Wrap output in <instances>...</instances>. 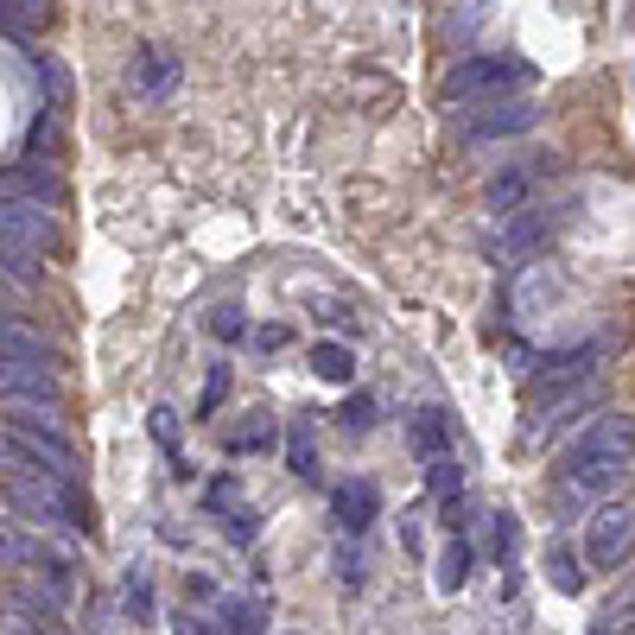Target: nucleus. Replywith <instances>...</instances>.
Masks as SVG:
<instances>
[{"mask_svg": "<svg viewBox=\"0 0 635 635\" xmlns=\"http://www.w3.org/2000/svg\"><path fill=\"white\" fill-rule=\"evenodd\" d=\"M464 572H470V540H452L438 553V591H464Z\"/></svg>", "mask_w": 635, "mask_h": 635, "instance_id": "f3484780", "label": "nucleus"}, {"mask_svg": "<svg viewBox=\"0 0 635 635\" xmlns=\"http://www.w3.org/2000/svg\"><path fill=\"white\" fill-rule=\"evenodd\" d=\"M311 369H318L325 381H350L356 375V356L343 350V343H318V350H311Z\"/></svg>", "mask_w": 635, "mask_h": 635, "instance_id": "a211bd4d", "label": "nucleus"}, {"mask_svg": "<svg viewBox=\"0 0 635 635\" xmlns=\"http://www.w3.org/2000/svg\"><path fill=\"white\" fill-rule=\"evenodd\" d=\"M623 635H635V629H623Z\"/></svg>", "mask_w": 635, "mask_h": 635, "instance_id": "473e14b6", "label": "nucleus"}, {"mask_svg": "<svg viewBox=\"0 0 635 635\" xmlns=\"http://www.w3.org/2000/svg\"><path fill=\"white\" fill-rule=\"evenodd\" d=\"M0 406L64 413V381H57V369H39V362H0Z\"/></svg>", "mask_w": 635, "mask_h": 635, "instance_id": "39448f33", "label": "nucleus"}, {"mask_svg": "<svg viewBox=\"0 0 635 635\" xmlns=\"http://www.w3.org/2000/svg\"><path fill=\"white\" fill-rule=\"evenodd\" d=\"M318 318H330V325H350V311H343L337 299H318Z\"/></svg>", "mask_w": 635, "mask_h": 635, "instance_id": "c756f323", "label": "nucleus"}, {"mask_svg": "<svg viewBox=\"0 0 635 635\" xmlns=\"http://www.w3.org/2000/svg\"><path fill=\"white\" fill-rule=\"evenodd\" d=\"M0 362H39V369H57V350L45 343V330L25 325L20 311H0Z\"/></svg>", "mask_w": 635, "mask_h": 635, "instance_id": "6e6552de", "label": "nucleus"}, {"mask_svg": "<svg viewBox=\"0 0 635 635\" xmlns=\"http://www.w3.org/2000/svg\"><path fill=\"white\" fill-rule=\"evenodd\" d=\"M7 299H13V279H0V305H7Z\"/></svg>", "mask_w": 635, "mask_h": 635, "instance_id": "2f4dec72", "label": "nucleus"}, {"mask_svg": "<svg viewBox=\"0 0 635 635\" xmlns=\"http://www.w3.org/2000/svg\"><path fill=\"white\" fill-rule=\"evenodd\" d=\"M452 438H457V426H452L445 406H420V413H413V452L426 457V464L452 457Z\"/></svg>", "mask_w": 635, "mask_h": 635, "instance_id": "9b49d317", "label": "nucleus"}, {"mask_svg": "<svg viewBox=\"0 0 635 635\" xmlns=\"http://www.w3.org/2000/svg\"><path fill=\"white\" fill-rule=\"evenodd\" d=\"M369 420H375V401H369V394H350V401H343V426L369 432Z\"/></svg>", "mask_w": 635, "mask_h": 635, "instance_id": "5701e85b", "label": "nucleus"}, {"mask_svg": "<svg viewBox=\"0 0 635 635\" xmlns=\"http://www.w3.org/2000/svg\"><path fill=\"white\" fill-rule=\"evenodd\" d=\"M134 89H172V57H159V51H140L134 57Z\"/></svg>", "mask_w": 635, "mask_h": 635, "instance_id": "dca6fc26", "label": "nucleus"}, {"mask_svg": "<svg viewBox=\"0 0 635 635\" xmlns=\"http://www.w3.org/2000/svg\"><path fill=\"white\" fill-rule=\"evenodd\" d=\"M178 635H210V629H203V623H184V629H178Z\"/></svg>", "mask_w": 635, "mask_h": 635, "instance_id": "7c9ffc66", "label": "nucleus"}, {"mask_svg": "<svg viewBox=\"0 0 635 635\" xmlns=\"http://www.w3.org/2000/svg\"><path fill=\"white\" fill-rule=\"evenodd\" d=\"M0 635H57V616H39V610L7 604L0 610Z\"/></svg>", "mask_w": 635, "mask_h": 635, "instance_id": "2eb2a0df", "label": "nucleus"}, {"mask_svg": "<svg viewBox=\"0 0 635 635\" xmlns=\"http://www.w3.org/2000/svg\"><path fill=\"white\" fill-rule=\"evenodd\" d=\"M223 394H229V369H210V388H203V413L223 401Z\"/></svg>", "mask_w": 635, "mask_h": 635, "instance_id": "cd10ccee", "label": "nucleus"}, {"mask_svg": "<svg viewBox=\"0 0 635 635\" xmlns=\"http://www.w3.org/2000/svg\"><path fill=\"white\" fill-rule=\"evenodd\" d=\"M483 553L489 559H508V547H515V515H489V521H483Z\"/></svg>", "mask_w": 635, "mask_h": 635, "instance_id": "aec40b11", "label": "nucleus"}, {"mask_svg": "<svg viewBox=\"0 0 635 635\" xmlns=\"http://www.w3.org/2000/svg\"><path fill=\"white\" fill-rule=\"evenodd\" d=\"M533 71L521 57H464L445 83H438V102H470V96H508V89H528Z\"/></svg>", "mask_w": 635, "mask_h": 635, "instance_id": "7ed1b4c3", "label": "nucleus"}, {"mask_svg": "<svg viewBox=\"0 0 635 635\" xmlns=\"http://www.w3.org/2000/svg\"><path fill=\"white\" fill-rule=\"evenodd\" d=\"M540 184V166H508L502 178H489V210H515Z\"/></svg>", "mask_w": 635, "mask_h": 635, "instance_id": "ddd939ff", "label": "nucleus"}, {"mask_svg": "<svg viewBox=\"0 0 635 635\" xmlns=\"http://www.w3.org/2000/svg\"><path fill=\"white\" fill-rule=\"evenodd\" d=\"M533 127V102H489L477 121H464V140H515V134H528Z\"/></svg>", "mask_w": 635, "mask_h": 635, "instance_id": "1a4fd4ad", "label": "nucleus"}, {"mask_svg": "<svg viewBox=\"0 0 635 635\" xmlns=\"http://www.w3.org/2000/svg\"><path fill=\"white\" fill-rule=\"evenodd\" d=\"M553 584H559V591H579V559H572V553H565V547H553Z\"/></svg>", "mask_w": 635, "mask_h": 635, "instance_id": "b1692460", "label": "nucleus"}, {"mask_svg": "<svg viewBox=\"0 0 635 635\" xmlns=\"http://www.w3.org/2000/svg\"><path fill=\"white\" fill-rule=\"evenodd\" d=\"M635 553V508L629 502H604L584 528V565L591 572H623Z\"/></svg>", "mask_w": 635, "mask_h": 635, "instance_id": "20e7f679", "label": "nucleus"}, {"mask_svg": "<svg viewBox=\"0 0 635 635\" xmlns=\"http://www.w3.org/2000/svg\"><path fill=\"white\" fill-rule=\"evenodd\" d=\"M152 438H159V445H166V452L178 457V420H172V413H166V406L152 413Z\"/></svg>", "mask_w": 635, "mask_h": 635, "instance_id": "a878e982", "label": "nucleus"}, {"mask_svg": "<svg viewBox=\"0 0 635 635\" xmlns=\"http://www.w3.org/2000/svg\"><path fill=\"white\" fill-rule=\"evenodd\" d=\"M286 457H293V470H299L305 483H318V445H311V432L293 426V438H286Z\"/></svg>", "mask_w": 635, "mask_h": 635, "instance_id": "6ab92c4d", "label": "nucleus"}, {"mask_svg": "<svg viewBox=\"0 0 635 635\" xmlns=\"http://www.w3.org/2000/svg\"><path fill=\"white\" fill-rule=\"evenodd\" d=\"M45 20V7H25V0H0V25L7 32H25V25Z\"/></svg>", "mask_w": 635, "mask_h": 635, "instance_id": "4be33fe9", "label": "nucleus"}, {"mask_svg": "<svg viewBox=\"0 0 635 635\" xmlns=\"http://www.w3.org/2000/svg\"><path fill=\"white\" fill-rule=\"evenodd\" d=\"M426 483H432V496L452 502V515H457V502H464V464H457V457H438V464H426Z\"/></svg>", "mask_w": 635, "mask_h": 635, "instance_id": "4468645a", "label": "nucleus"}, {"mask_svg": "<svg viewBox=\"0 0 635 635\" xmlns=\"http://www.w3.org/2000/svg\"><path fill=\"white\" fill-rule=\"evenodd\" d=\"M445 20H452L457 39H470V32H477V20H483V7H457V13H445Z\"/></svg>", "mask_w": 635, "mask_h": 635, "instance_id": "bb28decb", "label": "nucleus"}, {"mask_svg": "<svg viewBox=\"0 0 635 635\" xmlns=\"http://www.w3.org/2000/svg\"><path fill=\"white\" fill-rule=\"evenodd\" d=\"M216 337H223V343H235V337H242V330H248V318H242V311H235V305H223V311H216Z\"/></svg>", "mask_w": 635, "mask_h": 635, "instance_id": "393cba45", "label": "nucleus"}, {"mask_svg": "<svg viewBox=\"0 0 635 635\" xmlns=\"http://www.w3.org/2000/svg\"><path fill=\"white\" fill-rule=\"evenodd\" d=\"M7 502L20 521H32L39 533H83V502H76L71 483H51V477H0Z\"/></svg>", "mask_w": 635, "mask_h": 635, "instance_id": "f03ea898", "label": "nucleus"}, {"mask_svg": "<svg viewBox=\"0 0 635 635\" xmlns=\"http://www.w3.org/2000/svg\"><path fill=\"white\" fill-rule=\"evenodd\" d=\"M591 413H597V401H591V394H572V401H559L553 413H540V420H533L528 445H553L559 432H565V426H579V420H591Z\"/></svg>", "mask_w": 635, "mask_h": 635, "instance_id": "f8f14e48", "label": "nucleus"}, {"mask_svg": "<svg viewBox=\"0 0 635 635\" xmlns=\"http://www.w3.org/2000/svg\"><path fill=\"white\" fill-rule=\"evenodd\" d=\"M229 540H235V547H248V540H254V515H229Z\"/></svg>", "mask_w": 635, "mask_h": 635, "instance_id": "c85d7f7f", "label": "nucleus"}, {"mask_svg": "<svg viewBox=\"0 0 635 635\" xmlns=\"http://www.w3.org/2000/svg\"><path fill=\"white\" fill-rule=\"evenodd\" d=\"M629 464H635V420L629 413H604L565 452V489L572 496H616L629 483Z\"/></svg>", "mask_w": 635, "mask_h": 635, "instance_id": "f257e3e1", "label": "nucleus"}, {"mask_svg": "<svg viewBox=\"0 0 635 635\" xmlns=\"http://www.w3.org/2000/svg\"><path fill=\"white\" fill-rule=\"evenodd\" d=\"M0 242L39 261L45 248H57V210H39V203L0 198Z\"/></svg>", "mask_w": 635, "mask_h": 635, "instance_id": "423d86ee", "label": "nucleus"}, {"mask_svg": "<svg viewBox=\"0 0 635 635\" xmlns=\"http://www.w3.org/2000/svg\"><path fill=\"white\" fill-rule=\"evenodd\" d=\"M0 198L13 203H39V210H57V172L51 166H13V172H0Z\"/></svg>", "mask_w": 635, "mask_h": 635, "instance_id": "9d476101", "label": "nucleus"}, {"mask_svg": "<svg viewBox=\"0 0 635 635\" xmlns=\"http://www.w3.org/2000/svg\"><path fill=\"white\" fill-rule=\"evenodd\" d=\"M375 508H381L375 483H362V477H350V483H337V489H330V515H337V528L350 533V540H362V533L375 528Z\"/></svg>", "mask_w": 635, "mask_h": 635, "instance_id": "0eeeda50", "label": "nucleus"}, {"mask_svg": "<svg viewBox=\"0 0 635 635\" xmlns=\"http://www.w3.org/2000/svg\"><path fill=\"white\" fill-rule=\"evenodd\" d=\"M223 629L229 635H261V604H223Z\"/></svg>", "mask_w": 635, "mask_h": 635, "instance_id": "412c9836", "label": "nucleus"}]
</instances>
